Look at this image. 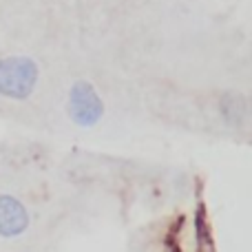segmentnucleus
Returning <instances> with one entry per match:
<instances>
[{"label":"nucleus","mask_w":252,"mask_h":252,"mask_svg":"<svg viewBox=\"0 0 252 252\" xmlns=\"http://www.w3.org/2000/svg\"><path fill=\"white\" fill-rule=\"evenodd\" d=\"M29 228V213L20 199L0 195V237H18Z\"/></svg>","instance_id":"3"},{"label":"nucleus","mask_w":252,"mask_h":252,"mask_svg":"<svg viewBox=\"0 0 252 252\" xmlns=\"http://www.w3.org/2000/svg\"><path fill=\"white\" fill-rule=\"evenodd\" d=\"M69 115L78 126L89 128L95 126L104 115V102L100 100L97 91L87 82L78 80L69 91Z\"/></svg>","instance_id":"2"},{"label":"nucleus","mask_w":252,"mask_h":252,"mask_svg":"<svg viewBox=\"0 0 252 252\" xmlns=\"http://www.w3.org/2000/svg\"><path fill=\"white\" fill-rule=\"evenodd\" d=\"M38 82V66L31 58L11 56L0 60V95L27 100Z\"/></svg>","instance_id":"1"}]
</instances>
